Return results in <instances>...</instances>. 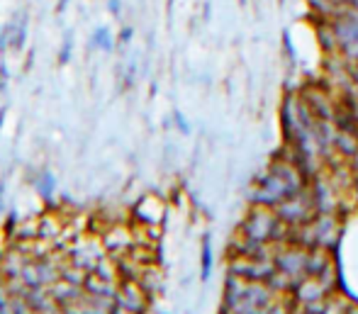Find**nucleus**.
<instances>
[{"label":"nucleus","instance_id":"nucleus-16","mask_svg":"<svg viewBox=\"0 0 358 314\" xmlns=\"http://www.w3.org/2000/svg\"><path fill=\"white\" fill-rule=\"evenodd\" d=\"M290 309H293V302H285L283 298H278V300H273L271 304H266V307H261L258 309L256 314H290Z\"/></svg>","mask_w":358,"mask_h":314},{"label":"nucleus","instance_id":"nucleus-20","mask_svg":"<svg viewBox=\"0 0 358 314\" xmlns=\"http://www.w3.org/2000/svg\"><path fill=\"white\" fill-rule=\"evenodd\" d=\"M339 56H342L346 64H358V42L348 44V47L339 49Z\"/></svg>","mask_w":358,"mask_h":314},{"label":"nucleus","instance_id":"nucleus-14","mask_svg":"<svg viewBox=\"0 0 358 314\" xmlns=\"http://www.w3.org/2000/svg\"><path fill=\"white\" fill-rule=\"evenodd\" d=\"M27 30H30V20H27V15H20V20H17V30H15V39H12V52H22L27 44Z\"/></svg>","mask_w":358,"mask_h":314},{"label":"nucleus","instance_id":"nucleus-3","mask_svg":"<svg viewBox=\"0 0 358 314\" xmlns=\"http://www.w3.org/2000/svg\"><path fill=\"white\" fill-rule=\"evenodd\" d=\"M290 244L302 249H329L339 244V222L337 214H317L302 227H290Z\"/></svg>","mask_w":358,"mask_h":314},{"label":"nucleus","instance_id":"nucleus-8","mask_svg":"<svg viewBox=\"0 0 358 314\" xmlns=\"http://www.w3.org/2000/svg\"><path fill=\"white\" fill-rule=\"evenodd\" d=\"M100 241L110 256H122L134 246V232L129 227H122V224H113V227H107Z\"/></svg>","mask_w":358,"mask_h":314},{"label":"nucleus","instance_id":"nucleus-2","mask_svg":"<svg viewBox=\"0 0 358 314\" xmlns=\"http://www.w3.org/2000/svg\"><path fill=\"white\" fill-rule=\"evenodd\" d=\"M239 234L263 241V244H290V227L280 222L276 210L261 208V205H251V210L239 227Z\"/></svg>","mask_w":358,"mask_h":314},{"label":"nucleus","instance_id":"nucleus-4","mask_svg":"<svg viewBox=\"0 0 358 314\" xmlns=\"http://www.w3.org/2000/svg\"><path fill=\"white\" fill-rule=\"evenodd\" d=\"M295 192L298 190H295V188L290 186L280 173H276V170L268 166L261 176L256 178V183H254V188H251V205L276 208V205L283 203L285 197L295 195Z\"/></svg>","mask_w":358,"mask_h":314},{"label":"nucleus","instance_id":"nucleus-29","mask_svg":"<svg viewBox=\"0 0 358 314\" xmlns=\"http://www.w3.org/2000/svg\"><path fill=\"white\" fill-rule=\"evenodd\" d=\"M69 3L71 0H59V3H56V12H64L66 8H69Z\"/></svg>","mask_w":358,"mask_h":314},{"label":"nucleus","instance_id":"nucleus-19","mask_svg":"<svg viewBox=\"0 0 358 314\" xmlns=\"http://www.w3.org/2000/svg\"><path fill=\"white\" fill-rule=\"evenodd\" d=\"M322 314H346V302L339 298H329L326 300V307Z\"/></svg>","mask_w":358,"mask_h":314},{"label":"nucleus","instance_id":"nucleus-5","mask_svg":"<svg viewBox=\"0 0 358 314\" xmlns=\"http://www.w3.org/2000/svg\"><path fill=\"white\" fill-rule=\"evenodd\" d=\"M273 210H276L280 222H285L288 227H302V224H307L312 217H317V208L310 195V188L285 197L283 203H278Z\"/></svg>","mask_w":358,"mask_h":314},{"label":"nucleus","instance_id":"nucleus-21","mask_svg":"<svg viewBox=\"0 0 358 314\" xmlns=\"http://www.w3.org/2000/svg\"><path fill=\"white\" fill-rule=\"evenodd\" d=\"M210 271H212V249H210V239H205L203 246V278L208 280Z\"/></svg>","mask_w":358,"mask_h":314},{"label":"nucleus","instance_id":"nucleus-6","mask_svg":"<svg viewBox=\"0 0 358 314\" xmlns=\"http://www.w3.org/2000/svg\"><path fill=\"white\" fill-rule=\"evenodd\" d=\"M276 268V258L273 256H263V258H244V256H230V273L239 276L249 282H266Z\"/></svg>","mask_w":358,"mask_h":314},{"label":"nucleus","instance_id":"nucleus-18","mask_svg":"<svg viewBox=\"0 0 358 314\" xmlns=\"http://www.w3.org/2000/svg\"><path fill=\"white\" fill-rule=\"evenodd\" d=\"M280 39H283V54L295 64V61H298V49H295V42H293L290 30H283V32H280Z\"/></svg>","mask_w":358,"mask_h":314},{"label":"nucleus","instance_id":"nucleus-22","mask_svg":"<svg viewBox=\"0 0 358 314\" xmlns=\"http://www.w3.org/2000/svg\"><path fill=\"white\" fill-rule=\"evenodd\" d=\"M39 192H42L44 197H52V192H54V176L52 173H42V176H39Z\"/></svg>","mask_w":358,"mask_h":314},{"label":"nucleus","instance_id":"nucleus-32","mask_svg":"<svg viewBox=\"0 0 358 314\" xmlns=\"http://www.w3.org/2000/svg\"><path fill=\"white\" fill-rule=\"evenodd\" d=\"M346 314H358V309H346Z\"/></svg>","mask_w":358,"mask_h":314},{"label":"nucleus","instance_id":"nucleus-26","mask_svg":"<svg viewBox=\"0 0 358 314\" xmlns=\"http://www.w3.org/2000/svg\"><path fill=\"white\" fill-rule=\"evenodd\" d=\"M176 124H178V129H181L183 134H190V124L186 122V117H183L181 112H176Z\"/></svg>","mask_w":358,"mask_h":314},{"label":"nucleus","instance_id":"nucleus-12","mask_svg":"<svg viewBox=\"0 0 358 314\" xmlns=\"http://www.w3.org/2000/svg\"><path fill=\"white\" fill-rule=\"evenodd\" d=\"M91 47L102 54H113L115 49H118V39H115L113 30L107 25H98L91 34Z\"/></svg>","mask_w":358,"mask_h":314},{"label":"nucleus","instance_id":"nucleus-10","mask_svg":"<svg viewBox=\"0 0 358 314\" xmlns=\"http://www.w3.org/2000/svg\"><path fill=\"white\" fill-rule=\"evenodd\" d=\"M49 295H52V300L59 304V307H69V304H76L80 298H83V288L64 280V278H59L54 285H49Z\"/></svg>","mask_w":358,"mask_h":314},{"label":"nucleus","instance_id":"nucleus-31","mask_svg":"<svg viewBox=\"0 0 358 314\" xmlns=\"http://www.w3.org/2000/svg\"><path fill=\"white\" fill-rule=\"evenodd\" d=\"M236 3H239V5H249V0H236Z\"/></svg>","mask_w":358,"mask_h":314},{"label":"nucleus","instance_id":"nucleus-17","mask_svg":"<svg viewBox=\"0 0 358 314\" xmlns=\"http://www.w3.org/2000/svg\"><path fill=\"white\" fill-rule=\"evenodd\" d=\"M71 56H74V32H66L64 44H61V49H59V64L66 66L71 61Z\"/></svg>","mask_w":358,"mask_h":314},{"label":"nucleus","instance_id":"nucleus-33","mask_svg":"<svg viewBox=\"0 0 358 314\" xmlns=\"http://www.w3.org/2000/svg\"><path fill=\"white\" fill-rule=\"evenodd\" d=\"M344 3H346V5H348V3H351V0H344Z\"/></svg>","mask_w":358,"mask_h":314},{"label":"nucleus","instance_id":"nucleus-27","mask_svg":"<svg viewBox=\"0 0 358 314\" xmlns=\"http://www.w3.org/2000/svg\"><path fill=\"white\" fill-rule=\"evenodd\" d=\"M348 192H351L353 203L358 205V178H353V183H351V188H348Z\"/></svg>","mask_w":358,"mask_h":314},{"label":"nucleus","instance_id":"nucleus-7","mask_svg":"<svg viewBox=\"0 0 358 314\" xmlns=\"http://www.w3.org/2000/svg\"><path fill=\"white\" fill-rule=\"evenodd\" d=\"M115 304L132 309L134 314H144L151 304V298L142 290V285L137 280H122L118 295H115Z\"/></svg>","mask_w":358,"mask_h":314},{"label":"nucleus","instance_id":"nucleus-15","mask_svg":"<svg viewBox=\"0 0 358 314\" xmlns=\"http://www.w3.org/2000/svg\"><path fill=\"white\" fill-rule=\"evenodd\" d=\"M15 30H17V20H10L0 27V52H8L12 47V39H15Z\"/></svg>","mask_w":358,"mask_h":314},{"label":"nucleus","instance_id":"nucleus-1","mask_svg":"<svg viewBox=\"0 0 358 314\" xmlns=\"http://www.w3.org/2000/svg\"><path fill=\"white\" fill-rule=\"evenodd\" d=\"M283 298L276 295L268 282H249L239 276H227L225 300H222V314H256L261 307L271 304L273 300Z\"/></svg>","mask_w":358,"mask_h":314},{"label":"nucleus","instance_id":"nucleus-30","mask_svg":"<svg viewBox=\"0 0 358 314\" xmlns=\"http://www.w3.org/2000/svg\"><path fill=\"white\" fill-rule=\"evenodd\" d=\"M348 5H351L353 10H358V0H351V3H348Z\"/></svg>","mask_w":358,"mask_h":314},{"label":"nucleus","instance_id":"nucleus-25","mask_svg":"<svg viewBox=\"0 0 358 314\" xmlns=\"http://www.w3.org/2000/svg\"><path fill=\"white\" fill-rule=\"evenodd\" d=\"M348 78H351L353 88H356L358 93V64H348Z\"/></svg>","mask_w":358,"mask_h":314},{"label":"nucleus","instance_id":"nucleus-11","mask_svg":"<svg viewBox=\"0 0 358 314\" xmlns=\"http://www.w3.org/2000/svg\"><path fill=\"white\" fill-rule=\"evenodd\" d=\"M83 293L93 295V298L115 300V295H118V288H115V282L102 280V278H98L96 273H88L86 280H83Z\"/></svg>","mask_w":358,"mask_h":314},{"label":"nucleus","instance_id":"nucleus-23","mask_svg":"<svg viewBox=\"0 0 358 314\" xmlns=\"http://www.w3.org/2000/svg\"><path fill=\"white\" fill-rule=\"evenodd\" d=\"M118 47H127V44H132V39H134V27L132 25H122V30H120V34L118 37Z\"/></svg>","mask_w":358,"mask_h":314},{"label":"nucleus","instance_id":"nucleus-24","mask_svg":"<svg viewBox=\"0 0 358 314\" xmlns=\"http://www.w3.org/2000/svg\"><path fill=\"white\" fill-rule=\"evenodd\" d=\"M107 12L113 17L122 15V0H107Z\"/></svg>","mask_w":358,"mask_h":314},{"label":"nucleus","instance_id":"nucleus-9","mask_svg":"<svg viewBox=\"0 0 358 314\" xmlns=\"http://www.w3.org/2000/svg\"><path fill=\"white\" fill-rule=\"evenodd\" d=\"M164 203H161L156 195L142 197L137 208H134V222H142V227H159L161 219H164Z\"/></svg>","mask_w":358,"mask_h":314},{"label":"nucleus","instance_id":"nucleus-28","mask_svg":"<svg viewBox=\"0 0 358 314\" xmlns=\"http://www.w3.org/2000/svg\"><path fill=\"white\" fill-rule=\"evenodd\" d=\"M107 314H134L132 309H127V307H120V304H113V309Z\"/></svg>","mask_w":358,"mask_h":314},{"label":"nucleus","instance_id":"nucleus-13","mask_svg":"<svg viewBox=\"0 0 358 314\" xmlns=\"http://www.w3.org/2000/svg\"><path fill=\"white\" fill-rule=\"evenodd\" d=\"M61 222L56 217H52V214H44L42 219L37 222V236H42V239H54V236H61Z\"/></svg>","mask_w":358,"mask_h":314}]
</instances>
